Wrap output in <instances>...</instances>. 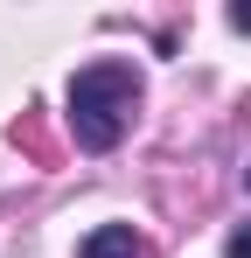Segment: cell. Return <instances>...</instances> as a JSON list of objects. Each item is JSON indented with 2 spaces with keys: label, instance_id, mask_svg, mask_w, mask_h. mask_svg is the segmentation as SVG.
I'll use <instances>...</instances> for the list:
<instances>
[{
  "label": "cell",
  "instance_id": "obj_6",
  "mask_svg": "<svg viewBox=\"0 0 251 258\" xmlns=\"http://www.w3.org/2000/svg\"><path fill=\"white\" fill-rule=\"evenodd\" d=\"M244 188H251V174H244Z\"/></svg>",
  "mask_w": 251,
  "mask_h": 258
},
{
  "label": "cell",
  "instance_id": "obj_1",
  "mask_svg": "<svg viewBox=\"0 0 251 258\" xmlns=\"http://www.w3.org/2000/svg\"><path fill=\"white\" fill-rule=\"evenodd\" d=\"M133 105H140V77L126 63H91L70 77V133H77L84 154H112L119 133L133 126Z\"/></svg>",
  "mask_w": 251,
  "mask_h": 258
},
{
  "label": "cell",
  "instance_id": "obj_4",
  "mask_svg": "<svg viewBox=\"0 0 251 258\" xmlns=\"http://www.w3.org/2000/svg\"><path fill=\"white\" fill-rule=\"evenodd\" d=\"M230 258H251V223L237 230V237H230Z\"/></svg>",
  "mask_w": 251,
  "mask_h": 258
},
{
  "label": "cell",
  "instance_id": "obj_3",
  "mask_svg": "<svg viewBox=\"0 0 251 258\" xmlns=\"http://www.w3.org/2000/svg\"><path fill=\"white\" fill-rule=\"evenodd\" d=\"M77 258H147V244H140L126 223H105V230H91V237H84Z\"/></svg>",
  "mask_w": 251,
  "mask_h": 258
},
{
  "label": "cell",
  "instance_id": "obj_5",
  "mask_svg": "<svg viewBox=\"0 0 251 258\" xmlns=\"http://www.w3.org/2000/svg\"><path fill=\"white\" fill-rule=\"evenodd\" d=\"M230 28H237V35H251V7H230Z\"/></svg>",
  "mask_w": 251,
  "mask_h": 258
},
{
  "label": "cell",
  "instance_id": "obj_2",
  "mask_svg": "<svg viewBox=\"0 0 251 258\" xmlns=\"http://www.w3.org/2000/svg\"><path fill=\"white\" fill-rule=\"evenodd\" d=\"M14 147H21V154H28L35 168H49V161H56V133H49V119H42L35 105H28V112L14 119Z\"/></svg>",
  "mask_w": 251,
  "mask_h": 258
}]
</instances>
